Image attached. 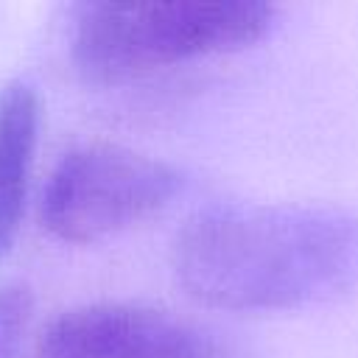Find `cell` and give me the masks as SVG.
<instances>
[{
  "mask_svg": "<svg viewBox=\"0 0 358 358\" xmlns=\"http://www.w3.org/2000/svg\"><path fill=\"white\" fill-rule=\"evenodd\" d=\"M36 358H227L213 333L173 313L98 302L59 313L36 341Z\"/></svg>",
  "mask_w": 358,
  "mask_h": 358,
  "instance_id": "obj_4",
  "label": "cell"
},
{
  "mask_svg": "<svg viewBox=\"0 0 358 358\" xmlns=\"http://www.w3.org/2000/svg\"><path fill=\"white\" fill-rule=\"evenodd\" d=\"M263 0L90 3L73 28V62L92 81H126L187 59L246 48L266 36Z\"/></svg>",
  "mask_w": 358,
  "mask_h": 358,
  "instance_id": "obj_2",
  "label": "cell"
},
{
  "mask_svg": "<svg viewBox=\"0 0 358 358\" xmlns=\"http://www.w3.org/2000/svg\"><path fill=\"white\" fill-rule=\"evenodd\" d=\"M182 176L148 154L90 143L67 151L53 168L45 199V227L67 243H92L140 224L171 204Z\"/></svg>",
  "mask_w": 358,
  "mask_h": 358,
  "instance_id": "obj_3",
  "label": "cell"
},
{
  "mask_svg": "<svg viewBox=\"0 0 358 358\" xmlns=\"http://www.w3.org/2000/svg\"><path fill=\"white\" fill-rule=\"evenodd\" d=\"M36 137L39 98L31 84L8 81L0 90V260L22 221Z\"/></svg>",
  "mask_w": 358,
  "mask_h": 358,
  "instance_id": "obj_5",
  "label": "cell"
},
{
  "mask_svg": "<svg viewBox=\"0 0 358 358\" xmlns=\"http://www.w3.org/2000/svg\"><path fill=\"white\" fill-rule=\"evenodd\" d=\"M176 282L224 310H288L358 282V215L338 207L215 204L171 243Z\"/></svg>",
  "mask_w": 358,
  "mask_h": 358,
  "instance_id": "obj_1",
  "label": "cell"
},
{
  "mask_svg": "<svg viewBox=\"0 0 358 358\" xmlns=\"http://www.w3.org/2000/svg\"><path fill=\"white\" fill-rule=\"evenodd\" d=\"M34 316V294L22 282L0 285V358H20Z\"/></svg>",
  "mask_w": 358,
  "mask_h": 358,
  "instance_id": "obj_6",
  "label": "cell"
}]
</instances>
